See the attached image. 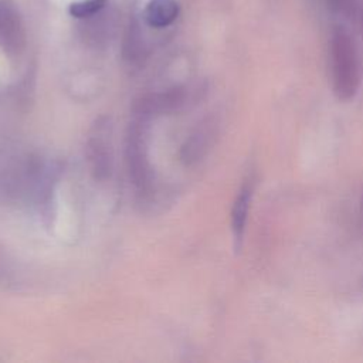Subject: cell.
I'll return each mask as SVG.
<instances>
[{
    "instance_id": "7a4b0ae2",
    "label": "cell",
    "mask_w": 363,
    "mask_h": 363,
    "mask_svg": "<svg viewBox=\"0 0 363 363\" xmlns=\"http://www.w3.org/2000/svg\"><path fill=\"white\" fill-rule=\"evenodd\" d=\"M147 121L149 119L136 116V119L129 125L125 143V157L129 177L139 191L149 190L152 184V170L146 142Z\"/></svg>"
},
{
    "instance_id": "8992f818",
    "label": "cell",
    "mask_w": 363,
    "mask_h": 363,
    "mask_svg": "<svg viewBox=\"0 0 363 363\" xmlns=\"http://www.w3.org/2000/svg\"><path fill=\"white\" fill-rule=\"evenodd\" d=\"M0 45L11 55L21 51L24 45V31L18 14L10 6L0 7Z\"/></svg>"
},
{
    "instance_id": "52a82bcc",
    "label": "cell",
    "mask_w": 363,
    "mask_h": 363,
    "mask_svg": "<svg viewBox=\"0 0 363 363\" xmlns=\"http://www.w3.org/2000/svg\"><path fill=\"white\" fill-rule=\"evenodd\" d=\"M251 197H252V186L250 182H245L241 186L231 208V230L237 242H241L245 231Z\"/></svg>"
},
{
    "instance_id": "30bf717a",
    "label": "cell",
    "mask_w": 363,
    "mask_h": 363,
    "mask_svg": "<svg viewBox=\"0 0 363 363\" xmlns=\"http://www.w3.org/2000/svg\"><path fill=\"white\" fill-rule=\"evenodd\" d=\"M349 1L350 0H328V3L332 4L333 9H337V10H346L349 9Z\"/></svg>"
},
{
    "instance_id": "8fae6325",
    "label": "cell",
    "mask_w": 363,
    "mask_h": 363,
    "mask_svg": "<svg viewBox=\"0 0 363 363\" xmlns=\"http://www.w3.org/2000/svg\"><path fill=\"white\" fill-rule=\"evenodd\" d=\"M362 31H363V13H362Z\"/></svg>"
},
{
    "instance_id": "277c9868",
    "label": "cell",
    "mask_w": 363,
    "mask_h": 363,
    "mask_svg": "<svg viewBox=\"0 0 363 363\" xmlns=\"http://www.w3.org/2000/svg\"><path fill=\"white\" fill-rule=\"evenodd\" d=\"M186 92L182 88H173L157 94H147L140 96L135 105L133 112L136 116L150 119L152 116L177 111L184 105Z\"/></svg>"
},
{
    "instance_id": "9c48e42d",
    "label": "cell",
    "mask_w": 363,
    "mask_h": 363,
    "mask_svg": "<svg viewBox=\"0 0 363 363\" xmlns=\"http://www.w3.org/2000/svg\"><path fill=\"white\" fill-rule=\"evenodd\" d=\"M108 0H82L69 6V13L78 18H88L98 14L105 6Z\"/></svg>"
},
{
    "instance_id": "ba28073f",
    "label": "cell",
    "mask_w": 363,
    "mask_h": 363,
    "mask_svg": "<svg viewBox=\"0 0 363 363\" xmlns=\"http://www.w3.org/2000/svg\"><path fill=\"white\" fill-rule=\"evenodd\" d=\"M179 14L174 0H150L145 10V20L150 27L163 28L172 24Z\"/></svg>"
},
{
    "instance_id": "6da1fadb",
    "label": "cell",
    "mask_w": 363,
    "mask_h": 363,
    "mask_svg": "<svg viewBox=\"0 0 363 363\" xmlns=\"http://www.w3.org/2000/svg\"><path fill=\"white\" fill-rule=\"evenodd\" d=\"M330 68L336 98L345 102L353 99L362 82V62L356 43L345 27H335L332 31Z\"/></svg>"
},
{
    "instance_id": "3957f363",
    "label": "cell",
    "mask_w": 363,
    "mask_h": 363,
    "mask_svg": "<svg viewBox=\"0 0 363 363\" xmlns=\"http://www.w3.org/2000/svg\"><path fill=\"white\" fill-rule=\"evenodd\" d=\"M86 156L95 179L105 180L111 176L113 153L111 140V123L108 118H99L94 123L86 142Z\"/></svg>"
},
{
    "instance_id": "5b68a950",
    "label": "cell",
    "mask_w": 363,
    "mask_h": 363,
    "mask_svg": "<svg viewBox=\"0 0 363 363\" xmlns=\"http://www.w3.org/2000/svg\"><path fill=\"white\" fill-rule=\"evenodd\" d=\"M217 135V123L213 118L201 121L190 133L180 150V159L186 166L200 162L210 150Z\"/></svg>"
}]
</instances>
